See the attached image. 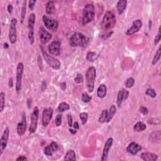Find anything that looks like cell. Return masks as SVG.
I'll use <instances>...</instances> for the list:
<instances>
[{
	"label": "cell",
	"mask_w": 161,
	"mask_h": 161,
	"mask_svg": "<svg viewBox=\"0 0 161 161\" xmlns=\"http://www.w3.org/2000/svg\"><path fill=\"white\" fill-rule=\"evenodd\" d=\"M73 127H74V128L76 129V130H78V129H79V125L78 124V122L76 121L75 123H74V125H73Z\"/></svg>",
	"instance_id": "obj_50"
},
{
	"label": "cell",
	"mask_w": 161,
	"mask_h": 161,
	"mask_svg": "<svg viewBox=\"0 0 161 161\" xmlns=\"http://www.w3.org/2000/svg\"><path fill=\"white\" fill-rule=\"evenodd\" d=\"M39 37L41 43L45 44L50 40L52 35L51 33L45 30L43 27H41L39 29Z\"/></svg>",
	"instance_id": "obj_15"
},
{
	"label": "cell",
	"mask_w": 161,
	"mask_h": 161,
	"mask_svg": "<svg viewBox=\"0 0 161 161\" xmlns=\"http://www.w3.org/2000/svg\"><path fill=\"white\" fill-rule=\"evenodd\" d=\"M27 129V121H26V116L25 113H23L22 121L17 125V134L20 136H22L25 133Z\"/></svg>",
	"instance_id": "obj_18"
},
{
	"label": "cell",
	"mask_w": 161,
	"mask_h": 161,
	"mask_svg": "<svg viewBox=\"0 0 161 161\" xmlns=\"http://www.w3.org/2000/svg\"><path fill=\"white\" fill-rule=\"evenodd\" d=\"M55 12V3L53 1H49L46 5V12L48 15H52Z\"/></svg>",
	"instance_id": "obj_26"
},
{
	"label": "cell",
	"mask_w": 161,
	"mask_h": 161,
	"mask_svg": "<svg viewBox=\"0 0 161 161\" xmlns=\"http://www.w3.org/2000/svg\"><path fill=\"white\" fill-rule=\"evenodd\" d=\"M48 52L50 55L58 56L61 54V42L58 40L52 42L48 45Z\"/></svg>",
	"instance_id": "obj_14"
},
{
	"label": "cell",
	"mask_w": 161,
	"mask_h": 161,
	"mask_svg": "<svg viewBox=\"0 0 161 161\" xmlns=\"http://www.w3.org/2000/svg\"><path fill=\"white\" fill-rule=\"evenodd\" d=\"M161 139V133L160 130L152 132L149 136L150 142L153 143H159Z\"/></svg>",
	"instance_id": "obj_23"
},
{
	"label": "cell",
	"mask_w": 161,
	"mask_h": 161,
	"mask_svg": "<svg viewBox=\"0 0 161 161\" xmlns=\"http://www.w3.org/2000/svg\"><path fill=\"white\" fill-rule=\"evenodd\" d=\"M36 1H33V0H30L29 1V8L31 11H33L35 8V5L36 4Z\"/></svg>",
	"instance_id": "obj_42"
},
{
	"label": "cell",
	"mask_w": 161,
	"mask_h": 161,
	"mask_svg": "<svg viewBox=\"0 0 161 161\" xmlns=\"http://www.w3.org/2000/svg\"><path fill=\"white\" fill-rule=\"evenodd\" d=\"M8 86H9V87H13V78H10L9 79V81H8Z\"/></svg>",
	"instance_id": "obj_46"
},
{
	"label": "cell",
	"mask_w": 161,
	"mask_h": 161,
	"mask_svg": "<svg viewBox=\"0 0 161 161\" xmlns=\"http://www.w3.org/2000/svg\"><path fill=\"white\" fill-rule=\"evenodd\" d=\"M90 42L89 38L80 32H76L70 37L69 44L71 47H86Z\"/></svg>",
	"instance_id": "obj_1"
},
{
	"label": "cell",
	"mask_w": 161,
	"mask_h": 161,
	"mask_svg": "<svg viewBox=\"0 0 161 161\" xmlns=\"http://www.w3.org/2000/svg\"><path fill=\"white\" fill-rule=\"evenodd\" d=\"M135 84V79L133 78H129L127 79V80L125 81V86L127 88H130L133 86Z\"/></svg>",
	"instance_id": "obj_37"
},
{
	"label": "cell",
	"mask_w": 161,
	"mask_h": 161,
	"mask_svg": "<svg viewBox=\"0 0 161 161\" xmlns=\"http://www.w3.org/2000/svg\"><path fill=\"white\" fill-rule=\"evenodd\" d=\"M127 1L126 0H120L117 2V9L119 15H121L127 8Z\"/></svg>",
	"instance_id": "obj_22"
},
{
	"label": "cell",
	"mask_w": 161,
	"mask_h": 161,
	"mask_svg": "<svg viewBox=\"0 0 161 161\" xmlns=\"http://www.w3.org/2000/svg\"><path fill=\"white\" fill-rule=\"evenodd\" d=\"M3 47H4V48H5V49H7V48H9V45L8 43H5L4 44V46H3Z\"/></svg>",
	"instance_id": "obj_52"
},
{
	"label": "cell",
	"mask_w": 161,
	"mask_h": 161,
	"mask_svg": "<svg viewBox=\"0 0 161 161\" xmlns=\"http://www.w3.org/2000/svg\"><path fill=\"white\" fill-rule=\"evenodd\" d=\"M94 7L93 4H87L83 9L82 24L86 25V24L91 22L94 18Z\"/></svg>",
	"instance_id": "obj_3"
},
{
	"label": "cell",
	"mask_w": 161,
	"mask_h": 161,
	"mask_svg": "<svg viewBox=\"0 0 161 161\" xmlns=\"http://www.w3.org/2000/svg\"><path fill=\"white\" fill-rule=\"evenodd\" d=\"M134 130L136 132H140L145 130L146 129V125L142 121H138L134 125Z\"/></svg>",
	"instance_id": "obj_28"
},
{
	"label": "cell",
	"mask_w": 161,
	"mask_h": 161,
	"mask_svg": "<svg viewBox=\"0 0 161 161\" xmlns=\"http://www.w3.org/2000/svg\"><path fill=\"white\" fill-rule=\"evenodd\" d=\"M160 55H161V48H160V47H159L158 48V50H157L156 52V53L155 54V55H154V57H153V59H152V64L153 65H156L157 62H158V61L160 60Z\"/></svg>",
	"instance_id": "obj_32"
},
{
	"label": "cell",
	"mask_w": 161,
	"mask_h": 161,
	"mask_svg": "<svg viewBox=\"0 0 161 161\" xmlns=\"http://www.w3.org/2000/svg\"><path fill=\"white\" fill-rule=\"evenodd\" d=\"M91 99H92L91 96H90L87 93H83L82 94L81 100L83 103H89V101L91 100Z\"/></svg>",
	"instance_id": "obj_35"
},
{
	"label": "cell",
	"mask_w": 161,
	"mask_h": 161,
	"mask_svg": "<svg viewBox=\"0 0 161 161\" xmlns=\"http://www.w3.org/2000/svg\"><path fill=\"white\" fill-rule=\"evenodd\" d=\"M142 149V147L135 142H131L127 148V151L130 154L135 156Z\"/></svg>",
	"instance_id": "obj_20"
},
{
	"label": "cell",
	"mask_w": 161,
	"mask_h": 161,
	"mask_svg": "<svg viewBox=\"0 0 161 161\" xmlns=\"http://www.w3.org/2000/svg\"><path fill=\"white\" fill-rule=\"evenodd\" d=\"M69 130V132H71V134H73V135L75 134H76V132H77L76 130H72V129H71V128H70Z\"/></svg>",
	"instance_id": "obj_51"
},
{
	"label": "cell",
	"mask_w": 161,
	"mask_h": 161,
	"mask_svg": "<svg viewBox=\"0 0 161 161\" xmlns=\"http://www.w3.org/2000/svg\"><path fill=\"white\" fill-rule=\"evenodd\" d=\"M8 11L10 14H12L13 12V6L12 5H8Z\"/></svg>",
	"instance_id": "obj_49"
},
{
	"label": "cell",
	"mask_w": 161,
	"mask_h": 161,
	"mask_svg": "<svg viewBox=\"0 0 161 161\" xmlns=\"http://www.w3.org/2000/svg\"><path fill=\"white\" fill-rule=\"evenodd\" d=\"M96 77V70L91 66L89 68L86 72V86L89 93H92L94 90V83Z\"/></svg>",
	"instance_id": "obj_2"
},
{
	"label": "cell",
	"mask_w": 161,
	"mask_h": 161,
	"mask_svg": "<svg viewBox=\"0 0 161 161\" xmlns=\"http://www.w3.org/2000/svg\"><path fill=\"white\" fill-rule=\"evenodd\" d=\"M140 111H141V113L143 115H147L149 113L148 109L145 106H141V108H140Z\"/></svg>",
	"instance_id": "obj_43"
},
{
	"label": "cell",
	"mask_w": 161,
	"mask_h": 161,
	"mask_svg": "<svg viewBox=\"0 0 161 161\" xmlns=\"http://www.w3.org/2000/svg\"><path fill=\"white\" fill-rule=\"evenodd\" d=\"M24 65L22 62H19L16 67V91L18 94L20 93V91L22 90V78L23 73Z\"/></svg>",
	"instance_id": "obj_5"
},
{
	"label": "cell",
	"mask_w": 161,
	"mask_h": 161,
	"mask_svg": "<svg viewBox=\"0 0 161 161\" xmlns=\"http://www.w3.org/2000/svg\"><path fill=\"white\" fill-rule=\"evenodd\" d=\"M83 77L82 76L81 74H79V73H78V74H77L76 77L74 79V80H75V82L77 83L78 84H80V83H82L83 82Z\"/></svg>",
	"instance_id": "obj_39"
},
{
	"label": "cell",
	"mask_w": 161,
	"mask_h": 161,
	"mask_svg": "<svg viewBox=\"0 0 161 161\" xmlns=\"http://www.w3.org/2000/svg\"><path fill=\"white\" fill-rule=\"evenodd\" d=\"M70 109V106L69 104H68L67 103L65 102H62L61 103L59 104V105L57 108V111L59 112H64L65 111L69 110Z\"/></svg>",
	"instance_id": "obj_31"
},
{
	"label": "cell",
	"mask_w": 161,
	"mask_h": 161,
	"mask_svg": "<svg viewBox=\"0 0 161 161\" xmlns=\"http://www.w3.org/2000/svg\"><path fill=\"white\" fill-rule=\"evenodd\" d=\"M113 138L110 137L107 139V141L105 142V144H104V147L103 149V151L102 153V157H101V160L102 161H106L108 159V153H109L110 149L111 148V147L113 144Z\"/></svg>",
	"instance_id": "obj_16"
},
{
	"label": "cell",
	"mask_w": 161,
	"mask_h": 161,
	"mask_svg": "<svg viewBox=\"0 0 161 161\" xmlns=\"http://www.w3.org/2000/svg\"><path fill=\"white\" fill-rule=\"evenodd\" d=\"M128 95H129V92L127 89L122 88L119 91L117 96V103L118 108H120L121 106L122 103L128 98Z\"/></svg>",
	"instance_id": "obj_17"
},
{
	"label": "cell",
	"mask_w": 161,
	"mask_h": 161,
	"mask_svg": "<svg viewBox=\"0 0 161 161\" xmlns=\"http://www.w3.org/2000/svg\"><path fill=\"white\" fill-rule=\"evenodd\" d=\"M54 111L52 108H47L44 109L42 113V125L44 127H47L49 124L53 116Z\"/></svg>",
	"instance_id": "obj_12"
},
{
	"label": "cell",
	"mask_w": 161,
	"mask_h": 161,
	"mask_svg": "<svg viewBox=\"0 0 161 161\" xmlns=\"http://www.w3.org/2000/svg\"><path fill=\"white\" fill-rule=\"evenodd\" d=\"M113 31H109V32H108V33H106V34H104L103 35V38H104V39H105V38H108V37H110L111 36V35L113 34Z\"/></svg>",
	"instance_id": "obj_45"
},
{
	"label": "cell",
	"mask_w": 161,
	"mask_h": 161,
	"mask_svg": "<svg viewBox=\"0 0 161 161\" xmlns=\"http://www.w3.org/2000/svg\"><path fill=\"white\" fill-rule=\"evenodd\" d=\"M35 23V15L31 13L28 20V29H29V40L31 45L34 42V25Z\"/></svg>",
	"instance_id": "obj_8"
},
{
	"label": "cell",
	"mask_w": 161,
	"mask_h": 161,
	"mask_svg": "<svg viewBox=\"0 0 161 161\" xmlns=\"http://www.w3.org/2000/svg\"><path fill=\"white\" fill-rule=\"evenodd\" d=\"M117 112V107L114 104H112L111 106V107L110 108V110L109 111H108V118H107V120L106 121V123H108V122H110L111 119L113 118L114 115H115Z\"/></svg>",
	"instance_id": "obj_25"
},
{
	"label": "cell",
	"mask_w": 161,
	"mask_h": 161,
	"mask_svg": "<svg viewBox=\"0 0 161 161\" xmlns=\"http://www.w3.org/2000/svg\"><path fill=\"white\" fill-rule=\"evenodd\" d=\"M160 40V28H159V30H158V32H157L156 38H155V40H154V45H156L158 44V43L159 42Z\"/></svg>",
	"instance_id": "obj_41"
},
{
	"label": "cell",
	"mask_w": 161,
	"mask_h": 161,
	"mask_svg": "<svg viewBox=\"0 0 161 161\" xmlns=\"http://www.w3.org/2000/svg\"><path fill=\"white\" fill-rule=\"evenodd\" d=\"M59 148L58 145L54 142H52L50 144L45 147L44 149V154L48 157L52 156L54 153L57 151Z\"/></svg>",
	"instance_id": "obj_19"
},
{
	"label": "cell",
	"mask_w": 161,
	"mask_h": 161,
	"mask_svg": "<svg viewBox=\"0 0 161 161\" xmlns=\"http://www.w3.org/2000/svg\"><path fill=\"white\" fill-rule=\"evenodd\" d=\"M116 16H115V14L112 12L108 11L104 14L101 25L104 30H108L113 29L116 24Z\"/></svg>",
	"instance_id": "obj_4"
},
{
	"label": "cell",
	"mask_w": 161,
	"mask_h": 161,
	"mask_svg": "<svg viewBox=\"0 0 161 161\" xmlns=\"http://www.w3.org/2000/svg\"><path fill=\"white\" fill-rule=\"evenodd\" d=\"M31 104H32V100H31V98H29L27 100V106L28 108H30L31 106Z\"/></svg>",
	"instance_id": "obj_47"
},
{
	"label": "cell",
	"mask_w": 161,
	"mask_h": 161,
	"mask_svg": "<svg viewBox=\"0 0 161 161\" xmlns=\"http://www.w3.org/2000/svg\"><path fill=\"white\" fill-rule=\"evenodd\" d=\"M108 111L106 109H104L102 111V113H101V115L98 118L99 123H103L104 122H106L108 118Z\"/></svg>",
	"instance_id": "obj_29"
},
{
	"label": "cell",
	"mask_w": 161,
	"mask_h": 161,
	"mask_svg": "<svg viewBox=\"0 0 161 161\" xmlns=\"http://www.w3.org/2000/svg\"><path fill=\"white\" fill-rule=\"evenodd\" d=\"M55 123L57 127H59V126H61V125L62 123V115H58L56 117Z\"/></svg>",
	"instance_id": "obj_40"
},
{
	"label": "cell",
	"mask_w": 161,
	"mask_h": 161,
	"mask_svg": "<svg viewBox=\"0 0 161 161\" xmlns=\"http://www.w3.org/2000/svg\"><path fill=\"white\" fill-rule=\"evenodd\" d=\"M141 158L144 161H155L158 158V157L153 153L143 152L141 155Z\"/></svg>",
	"instance_id": "obj_21"
},
{
	"label": "cell",
	"mask_w": 161,
	"mask_h": 161,
	"mask_svg": "<svg viewBox=\"0 0 161 161\" xmlns=\"http://www.w3.org/2000/svg\"><path fill=\"white\" fill-rule=\"evenodd\" d=\"M107 88L104 85H101L97 89V96L100 98H104L106 95Z\"/></svg>",
	"instance_id": "obj_24"
},
{
	"label": "cell",
	"mask_w": 161,
	"mask_h": 161,
	"mask_svg": "<svg viewBox=\"0 0 161 161\" xmlns=\"http://www.w3.org/2000/svg\"><path fill=\"white\" fill-rule=\"evenodd\" d=\"M5 105V94L1 92L0 93V112H2Z\"/></svg>",
	"instance_id": "obj_33"
},
{
	"label": "cell",
	"mask_w": 161,
	"mask_h": 161,
	"mask_svg": "<svg viewBox=\"0 0 161 161\" xmlns=\"http://www.w3.org/2000/svg\"><path fill=\"white\" fill-rule=\"evenodd\" d=\"M41 48H42V52L43 57L45 59V61H46V62L48 64V65L55 70H58L60 69L61 64L58 59H55V57H52V56L50 55H48L46 52L44 51L42 47H41Z\"/></svg>",
	"instance_id": "obj_6"
},
{
	"label": "cell",
	"mask_w": 161,
	"mask_h": 161,
	"mask_svg": "<svg viewBox=\"0 0 161 161\" xmlns=\"http://www.w3.org/2000/svg\"><path fill=\"white\" fill-rule=\"evenodd\" d=\"M142 27V22L141 20H136L134 21L132 25L126 31V35L128 36H131L141 30Z\"/></svg>",
	"instance_id": "obj_13"
},
{
	"label": "cell",
	"mask_w": 161,
	"mask_h": 161,
	"mask_svg": "<svg viewBox=\"0 0 161 161\" xmlns=\"http://www.w3.org/2000/svg\"><path fill=\"white\" fill-rule=\"evenodd\" d=\"M76 159V153L73 150H69L65 153L64 159L65 160H75Z\"/></svg>",
	"instance_id": "obj_27"
},
{
	"label": "cell",
	"mask_w": 161,
	"mask_h": 161,
	"mask_svg": "<svg viewBox=\"0 0 161 161\" xmlns=\"http://www.w3.org/2000/svg\"><path fill=\"white\" fill-rule=\"evenodd\" d=\"M38 116H39V110L38 107H35L31 115V122L29 127V133L32 134L35 132L37 128Z\"/></svg>",
	"instance_id": "obj_7"
},
{
	"label": "cell",
	"mask_w": 161,
	"mask_h": 161,
	"mask_svg": "<svg viewBox=\"0 0 161 161\" xmlns=\"http://www.w3.org/2000/svg\"><path fill=\"white\" fill-rule=\"evenodd\" d=\"M9 135L10 128L9 127H6L3 133L1 139H0V156L2 155L3 152H4L5 149L6 147L9 138Z\"/></svg>",
	"instance_id": "obj_10"
},
{
	"label": "cell",
	"mask_w": 161,
	"mask_h": 161,
	"mask_svg": "<svg viewBox=\"0 0 161 161\" xmlns=\"http://www.w3.org/2000/svg\"><path fill=\"white\" fill-rule=\"evenodd\" d=\"M27 157L25 156H20L18 158H17L16 160L18 161V160H27Z\"/></svg>",
	"instance_id": "obj_48"
},
{
	"label": "cell",
	"mask_w": 161,
	"mask_h": 161,
	"mask_svg": "<svg viewBox=\"0 0 161 161\" xmlns=\"http://www.w3.org/2000/svg\"><path fill=\"white\" fill-rule=\"evenodd\" d=\"M96 56V54L95 53V52H88L86 55L87 61H88L89 62H94V61H95Z\"/></svg>",
	"instance_id": "obj_34"
},
{
	"label": "cell",
	"mask_w": 161,
	"mask_h": 161,
	"mask_svg": "<svg viewBox=\"0 0 161 161\" xmlns=\"http://www.w3.org/2000/svg\"><path fill=\"white\" fill-rule=\"evenodd\" d=\"M145 94L149 97L152 98H154L156 97V95H157L154 89H151V88H149L147 89L145 91Z\"/></svg>",
	"instance_id": "obj_38"
},
{
	"label": "cell",
	"mask_w": 161,
	"mask_h": 161,
	"mask_svg": "<svg viewBox=\"0 0 161 161\" xmlns=\"http://www.w3.org/2000/svg\"><path fill=\"white\" fill-rule=\"evenodd\" d=\"M26 9H27V1H24L23 4L22 8V12H21V20L20 23L23 24L25 18V15H26Z\"/></svg>",
	"instance_id": "obj_30"
},
{
	"label": "cell",
	"mask_w": 161,
	"mask_h": 161,
	"mask_svg": "<svg viewBox=\"0 0 161 161\" xmlns=\"http://www.w3.org/2000/svg\"><path fill=\"white\" fill-rule=\"evenodd\" d=\"M79 117L80 120H81L82 124L85 125L87 123V119H88V114L85 113V112H83V113H81L79 115Z\"/></svg>",
	"instance_id": "obj_36"
},
{
	"label": "cell",
	"mask_w": 161,
	"mask_h": 161,
	"mask_svg": "<svg viewBox=\"0 0 161 161\" xmlns=\"http://www.w3.org/2000/svg\"><path fill=\"white\" fill-rule=\"evenodd\" d=\"M43 22L45 26L47 29L51 30L53 31H56L58 29L59 23L56 20H53L49 18L48 16L44 15L43 16Z\"/></svg>",
	"instance_id": "obj_11"
},
{
	"label": "cell",
	"mask_w": 161,
	"mask_h": 161,
	"mask_svg": "<svg viewBox=\"0 0 161 161\" xmlns=\"http://www.w3.org/2000/svg\"><path fill=\"white\" fill-rule=\"evenodd\" d=\"M68 122L69 127H71L72 126V118L71 115H68Z\"/></svg>",
	"instance_id": "obj_44"
},
{
	"label": "cell",
	"mask_w": 161,
	"mask_h": 161,
	"mask_svg": "<svg viewBox=\"0 0 161 161\" xmlns=\"http://www.w3.org/2000/svg\"><path fill=\"white\" fill-rule=\"evenodd\" d=\"M16 25H17V20L15 18H13L11 20L10 26L9 30V39L10 42L12 44L16 43Z\"/></svg>",
	"instance_id": "obj_9"
}]
</instances>
